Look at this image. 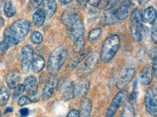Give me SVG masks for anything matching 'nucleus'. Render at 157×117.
<instances>
[{
	"label": "nucleus",
	"mask_w": 157,
	"mask_h": 117,
	"mask_svg": "<svg viewBox=\"0 0 157 117\" xmlns=\"http://www.w3.org/2000/svg\"><path fill=\"white\" fill-rule=\"evenodd\" d=\"M31 29V23L29 21L21 18L14 22L4 33L3 41L11 45H17L24 40Z\"/></svg>",
	"instance_id": "obj_1"
},
{
	"label": "nucleus",
	"mask_w": 157,
	"mask_h": 117,
	"mask_svg": "<svg viewBox=\"0 0 157 117\" xmlns=\"http://www.w3.org/2000/svg\"><path fill=\"white\" fill-rule=\"evenodd\" d=\"M130 6L128 0L117 4L104 13L102 18L103 23L106 25H114L126 19L130 12Z\"/></svg>",
	"instance_id": "obj_2"
},
{
	"label": "nucleus",
	"mask_w": 157,
	"mask_h": 117,
	"mask_svg": "<svg viewBox=\"0 0 157 117\" xmlns=\"http://www.w3.org/2000/svg\"><path fill=\"white\" fill-rule=\"evenodd\" d=\"M142 13L140 9H135L130 15V30L136 41H143L148 34V29L144 25Z\"/></svg>",
	"instance_id": "obj_3"
},
{
	"label": "nucleus",
	"mask_w": 157,
	"mask_h": 117,
	"mask_svg": "<svg viewBox=\"0 0 157 117\" xmlns=\"http://www.w3.org/2000/svg\"><path fill=\"white\" fill-rule=\"evenodd\" d=\"M120 46V36L117 34L108 36L101 49L100 58L104 63H109L116 55Z\"/></svg>",
	"instance_id": "obj_4"
},
{
	"label": "nucleus",
	"mask_w": 157,
	"mask_h": 117,
	"mask_svg": "<svg viewBox=\"0 0 157 117\" xmlns=\"http://www.w3.org/2000/svg\"><path fill=\"white\" fill-rule=\"evenodd\" d=\"M68 56L67 49L64 46H58L50 54L48 61V69L52 73H56L65 63Z\"/></svg>",
	"instance_id": "obj_5"
},
{
	"label": "nucleus",
	"mask_w": 157,
	"mask_h": 117,
	"mask_svg": "<svg viewBox=\"0 0 157 117\" xmlns=\"http://www.w3.org/2000/svg\"><path fill=\"white\" fill-rule=\"evenodd\" d=\"M136 66L134 62L131 60H128L124 64L120 70L116 82V86L118 88H122L130 83L135 75Z\"/></svg>",
	"instance_id": "obj_6"
},
{
	"label": "nucleus",
	"mask_w": 157,
	"mask_h": 117,
	"mask_svg": "<svg viewBox=\"0 0 157 117\" xmlns=\"http://www.w3.org/2000/svg\"><path fill=\"white\" fill-rule=\"evenodd\" d=\"M128 92L125 89H122L119 91L111 103L106 114V117H113L120 106L125 102L128 98Z\"/></svg>",
	"instance_id": "obj_7"
},
{
	"label": "nucleus",
	"mask_w": 157,
	"mask_h": 117,
	"mask_svg": "<svg viewBox=\"0 0 157 117\" xmlns=\"http://www.w3.org/2000/svg\"><path fill=\"white\" fill-rule=\"evenodd\" d=\"M145 106L149 114L153 116H157V96L155 89L150 88L145 95Z\"/></svg>",
	"instance_id": "obj_8"
},
{
	"label": "nucleus",
	"mask_w": 157,
	"mask_h": 117,
	"mask_svg": "<svg viewBox=\"0 0 157 117\" xmlns=\"http://www.w3.org/2000/svg\"><path fill=\"white\" fill-rule=\"evenodd\" d=\"M57 89L62 91V98L64 100H71L75 96L74 84L68 81L65 77L62 78L58 82Z\"/></svg>",
	"instance_id": "obj_9"
},
{
	"label": "nucleus",
	"mask_w": 157,
	"mask_h": 117,
	"mask_svg": "<svg viewBox=\"0 0 157 117\" xmlns=\"http://www.w3.org/2000/svg\"><path fill=\"white\" fill-rule=\"evenodd\" d=\"M22 69L24 73H28L33 61V49L30 45H25L22 48Z\"/></svg>",
	"instance_id": "obj_10"
},
{
	"label": "nucleus",
	"mask_w": 157,
	"mask_h": 117,
	"mask_svg": "<svg viewBox=\"0 0 157 117\" xmlns=\"http://www.w3.org/2000/svg\"><path fill=\"white\" fill-rule=\"evenodd\" d=\"M68 28V36L71 41H75L80 36H83L85 33V27L82 20L79 18L78 21L70 25Z\"/></svg>",
	"instance_id": "obj_11"
},
{
	"label": "nucleus",
	"mask_w": 157,
	"mask_h": 117,
	"mask_svg": "<svg viewBox=\"0 0 157 117\" xmlns=\"http://www.w3.org/2000/svg\"><path fill=\"white\" fill-rule=\"evenodd\" d=\"M75 96L79 98H83L88 93L90 88V81L87 79H82L74 84Z\"/></svg>",
	"instance_id": "obj_12"
},
{
	"label": "nucleus",
	"mask_w": 157,
	"mask_h": 117,
	"mask_svg": "<svg viewBox=\"0 0 157 117\" xmlns=\"http://www.w3.org/2000/svg\"><path fill=\"white\" fill-rule=\"evenodd\" d=\"M79 18H80V15L76 13L73 9L70 8V9H67V10L64 11V13L62 14L61 21L62 24H64L67 27H69L70 25H72L76 21H78Z\"/></svg>",
	"instance_id": "obj_13"
},
{
	"label": "nucleus",
	"mask_w": 157,
	"mask_h": 117,
	"mask_svg": "<svg viewBox=\"0 0 157 117\" xmlns=\"http://www.w3.org/2000/svg\"><path fill=\"white\" fill-rule=\"evenodd\" d=\"M98 58H99V57H98V54L95 53L92 54V55H90L89 57L86 60L84 65L82 66V74H88L90 73V72L93 71V70L96 68V65H97Z\"/></svg>",
	"instance_id": "obj_14"
},
{
	"label": "nucleus",
	"mask_w": 157,
	"mask_h": 117,
	"mask_svg": "<svg viewBox=\"0 0 157 117\" xmlns=\"http://www.w3.org/2000/svg\"><path fill=\"white\" fill-rule=\"evenodd\" d=\"M57 80L56 77H52V78L48 80L43 90V99L44 100H49L54 94V89L57 85Z\"/></svg>",
	"instance_id": "obj_15"
},
{
	"label": "nucleus",
	"mask_w": 157,
	"mask_h": 117,
	"mask_svg": "<svg viewBox=\"0 0 157 117\" xmlns=\"http://www.w3.org/2000/svg\"><path fill=\"white\" fill-rule=\"evenodd\" d=\"M21 77L20 74L15 70H13L6 77V83L9 88L15 89L18 85L20 84Z\"/></svg>",
	"instance_id": "obj_16"
},
{
	"label": "nucleus",
	"mask_w": 157,
	"mask_h": 117,
	"mask_svg": "<svg viewBox=\"0 0 157 117\" xmlns=\"http://www.w3.org/2000/svg\"><path fill=\"white\" fill-rule=\"evenodd\" d=\"M153 76H154V72H153L152 70L151 69L150 66H146L140 72L139 77H138V80L141 84L144 85H148L152 81Z\"/></svg>",
	"instance_id": "obj_17"
},
{
	"label": "nucleus",
	"mask_w": 157,
	"mask_h": 117,
	"mask_svg": "<svg viewBox=\"0 0 157 117\" xmlns=\"http://www.w3.org/2000/svg\"><path fill=\"white\" fill-rule=\"evenodd\" d=\"M25 88L28 93L33 96L38 92V82L34 76H29L25 80Z\"/></svg>",
	"instance_id": "obj_18"
},
{
	"label": "nucleus",
	"mask_w": 157,
	"mask_h": 117,
	"mask_svg": "<svg viewBox=\"0 0 157 117\" xmlns=\"http://www.w3.org/2000/svg\"><path fill=\"white\" fill-rule=\"evenodd\" d=\"M90 48H88V49L85 50V51H82L81 52H80V53H78V55L74 56L73 58H72V59L70 61L67 66L68 70H69L70 71H71V70L75 69L76 66H77L78 64H79L80 62H81L82 60H83L84 58L88 55V54L90 53Z\"/></svg>",
	"instance_id": "obj_19"
},
{
	"label": "nucleus",
	"mask_w": 157,
	"mask_h": 117,
	"mask_svg": "<svg viewBox=\"0 0 157 117\" xmlns=\"http://www.w3.org/2000/svg\"><path fill=\"white\" fill-rule=\"evenodd\" d=\"M92 108H93V106H92V102L90 99L87 98H83L80 104L79 117H90Z\"/></svg>",
	"instance_id": "obj_20"
},
{
	"label": "nucleus",
	"mask_w": 157,
	"mask_h": 117,
	"mask_svg": "<svg viewBox=\"0 0 157 117\" xmlns=\"http://www.w3.org/2000/svg\"><path fill=\"white\" fill-rule=\"evenodd\" d=\"M43 9L45 12L46 17L52 18L57 10V3L55 0H44Z\"/></svg>",
	"instance_id": "obj_21"
},
{
	"label": "nucleus",
	"mask_w": 157,
	"mask_h": 117,
	"mask_svg": "<svg viewBox=\"0 0 157 117\" xmlns=\"http://www.w3.org/2000/svg\"><path fill=\"white\" fill-rule=\"evenodd\" d=\"M143 20L144 22L148 24L153 25L156 20V11L153 7H147L145 10L143 12Z\"/></svg>",
	"instance_id": "obj_22"
},
{
	"label": "nucleus",
	"mask_w": 157,
	"mask_h": 117,
	"mask_svg": "<svg viewBox=\"0 0 157 117\" xmlns=\"http://www.w3.org/2000/svg\"><path fill=\"white\" fill-rule=\"evenodd\" d=\"M46 20V14L43 8H39L33 13L32 21L36 27H41L43 25Z\"/></svg>",
	"instance_id": "obj_23"
},
{
	"label": "nucleus",
	"mask_w": 157,
	"mask_h": 117,
	"mask_svg": "<svg viewBox=\"0 0 157 117\" xmlns=\"http://www.w3.org/2000/svg\"><path fill=\"white\" fill-rule=\"evenodd\" d=\"M46 62L43 56H37L35 58H33V63H32V70L33 72L38 73L41 72L45 66Z\"/></svg>",
	"instance_id": "obj_24"
},
{
	"label": "nucleus",
	"mask_w": 157,
	"mask_h": 117,
	"mask_svg": "<svg viewBox=\"0 0 157 117\" xmlns=\"http://www.w3.org/2000/svg\"><path fill=\"white\" fill-rule=\"evenodd\" d=\"M4 13L7 17H12L16 14V8L11 0L7 1L4 5Z\"/></svg>",
	"instance_id": "obj_25"
},
{
	"label": "nucleus",
	"mask_w": 157,
	"mask_h": 117,
	"mask_svg": "<svg viewBox=\"0 0 157 117\" xmlns=\"http://www.w3.org/2000/svg\"><path fill=\"white\" fill-rule=\"evenodd\" d=\"M85 38L84 36H80L75 41H73V46H72V49L75 53H80V52L84 50V47H85Z\"/></svg>",
	"instance_id": "obj_26"
},
{
	"label": "nucleus",
	"mask_w": 157,
	"mask_h": 117,
	"mask_svg": "<svg viewBox=\"0 0 157 117\" xmlns=\"http://www.w3.org/2000/svg\"><path fill=\"white\" fill-rule=\"evenodd\" d=\"M10 96V92L9 90L5 87L2 88L0 90V106H5L8 103Z\"/></svg>",
	"instance_id": "obj_27"
},
{
	"label": "nucleus",
	"mask_w": 157,
	"mask_h": 117,
	"mask_svg": "<svg viewBox=\"0 0 157 117\" xmlns=\"http://www.w3.org/2000/svg\"><path fill=\"white\" fill-rule=\"evenodd\" d=\"M120 117H136V111L132 104H127L124 107Z\"/></svg>",
	"instance_id": "obj_28"
},
{
	"label": "nucleus",
	"mask_w": 157,
	"mask_h": 117,
	"mask_svg": "<svg viewBox=\"0 0 157 117\" xmlns=\"http://www.w3.org/2000/svg\"><path fill=\"white\" fill-rule=\"evenodd\" d=\"M102 33V30L101 28H94V29L91 30L89 32L88 36V40L89 41H94L96 40H97L98 38L100 37V36L101 35Z\"/></svg>",
	"instance_id": "obj_29"
},
{
	"label": "nucleus",
	"mask_w": 157,
	"mask_h": 117,
	"mask_svg": "<svg viewBox=\"0 0 157 117\" xmlns=\"http://www.w3.org/2000/svg\"><path fill=\"white\" fill-rule=\"evenodd\" d=\"M31 41L33 43L38 45V44L41 43L43 41V36L39 32L34 31L31 36Z\"/></svg>",
	"instance_id": "obj_30"
},
{
	"label": "nucleus",
	"mask_w": 157,
	"mask_h": 117,
	"mask_svg": "<svg viewBox=\"0 0 157 117\" xmlns=\"http://www.w3.org/2000/svg\"><path fill=\"white\" fill-rule=\"evenodd\" d=\"M44 0H30L29 3V8L31 11L39 9L40 5L43 3Z\"/></svg>",
	"instance_id": "obj_31"
},
{
	"label": "nucleus",
	"mask_w": 157,
	"mask_h": 117,
	"mask_svg": "<svg viewBox=\"0 0 157 117\" xmlns=\"http://www.w3.org/2000/svg\"><path fill=\"white\" fill-rule=\"evenodd\" d=\"M25 85L23 84H19L15 88V90H14L13 92V98H18L21 95L23 94V92L25 91Z\"/></svg>",
	"instance_id": "obj_32"
},
{
	"label": "nucleus",
	"mask_w": 157,
	"mask_h": 117,
	"mask_svg": "<svg viewBox=\"0 0 157 117\" xmlns=\"http://www.w3.org/2000/svg\"><path fill=\"white\" fill-rule=\"evenodd\" d=\"M31 103V100L28 96H23L21 97L17 100V104L19 105L20 106H26V105H29Z\"/></svg>",
	"instance_id": "obj_33"
},
{
	"label": "nucleus",
	"mask_w": 157,
	"mask_h": 117,
	"mask_svg": "<svg viewBox=\"0 0 157 117\" xmlns=\"http://www.w3.org/2000/svg\"><path fill=\"white\" fill-rule=\"evenodd\" d=\"M138 92L137 91L136 89H133L130 95V97H129V102H130V104H133L137 101V99H138Z\"/></svg>",
	"instance_id": "obj_34"
},
{
	"label": "nucleus",
	"mask_w": 157,
	"mask_h": 117,
	"mask_svg": "<svg viewBox=\"0 0 157 117\" xmlns=\"http://www.w3.org/2000/svg\"><path fill=\"white\" fill-rule=\"evenodd\" d=\"M151 39L153 42L155 44L157 43V26L156 22L154 23V26H153L151 29Z\"/></svg>",
	"instance_id": "obj_35"
},
{
	"label": "nucleus",
	"mask_w": 157,
	"mask_h": 117,
	"mask_svg": "<svg viewBox=\"0 0 157 117\" xmlns=\"http://www.w3.org/2000/svg\"><path fill=\"white\" fill-rule=\"evenodd\" d=\"M10 47V45L7 42L2 41L0 42V54H5L7 51L8 48Z\"/></svg>",
	"instance_id": "obj_36"
},
{
	"label": "nucleus",
	"mask_w": 157,
	"mask_h": 117,
	"mask_svg": "<svg viewBox=\"0 0 157 117\" xmlns=\"http://www.w3.org/2000/svg\"><path fill=\"white\" fill-rule=\"evenodd\" d=\"M121 1V0H109L107 2V3H106V9L107 10V9H111L112 7H113L114 6H115L117 4H118Z\"/></svg>",
	"instance_id": "obj_37"
},
{
	"label": "nucleus",
	"mask_w": 157,
	"mask_h": 117,
	"mask_svg": "<svg viewBox=\"0 0 157 117\" xmlns=\"http://www.w3.org/2000/svg\"><path fill=\"white\" fill-rule=\"evenodd\" d=\"M19 113H20V115H21V117H28L30 114V111L28 108H21V109L20 110Z\"/></svg>",
	"instance_id": "obj_38"
},
{
	"label": "nucleus",
	"mask_w": 157,
	"mask_h": 117,
	"mask_svg": "<svg viewBox=\"0 0 157 117\" xmlns=\"http://www.w3.org/2000/svg\"><path fill=\"white\" fill-rule=\"evenodd\" d=\"M101 0H88V3L90 6L94 7H98V5H100Z\"/></svg>",
	"instance_id": "obj_39"
},
{
	"label": "nucleus",
	"mask_w": 157,
	"mask_h": 117,
	"mask_svg": "<svg viewBox=\"0 0 157 117\" xmlns=\"http://www.w3.org/2000/svg\"><path fill=\"white\" fill-rule=\"evenodd\" d=\"M67 117H79V111L76 109H72L68 113Z\"/></svg>",
	"instance_id": "obj_40"
},
{
	"label": "nucleus",
	"mask_w": 157,
	"mask_h": 117,
	"mask_svg": "<svg viewBox=\"0 0 157 117\" xmlns=\"http://www.w3.org/2000/svg\"><path fill=\"white\" fill-rule=\"evenodd\" d=\"M153 72H154L155 75H156V72H157V58L156 57H154V60H153Z\"/></svg>",
	"instance_id": "obj_41"
},
{
	"label": "nucleus",
	"mask_w": 157,
	"mask_h": 117,
	"mask_svg": "<svg viewBox=\"0 0 157 117\" xmlns=\"http://www.w3.org/2000/svg\"><path fill=\"white\" fill-rule=\"evenodd\" d=\"M32 98H30V99H31V100H32L33 102H37L39 101V98H40V94L39 93V92H37V93L33 95V96H31Z\"/></svg>",
	"instance_id": "obj_42"
},
{
	"label": "nucleus",
	"mask_w": 157,
	"mask_h": 117,
	"mask_svg": "<svg viewBox=\"0 0 157 117\" xmlns=\"http://www.w3.org/2000/svg\"><path fill=\"white\" fill-rule=\"evenodd\" d=\"M79 2L82 7H85L88 3V0H79Z\"/></svg>",
	"instance_id": "obj_43"
},
{
	"label": "nucleus",
	"mask_w": 157,
	"mask_h": 117,
	"mask_svg": "<svg viewBox=\"0 0 157 117\" xmlns=\"http://www.w3.org/2000/svg\"><path fill=\"white\" fill-rule=\"evenodd\" d=\"M60 2L63 4V5H68L72 2V0H59Z\"/></svg>",
	"instance_id": "obj_44"
},
{
	"label": "nucleus",
	"mask_w": 157,
	"mask_h": 117,
	"mask_svg": "<svg viewBox=\"0 0 157 117\" xmlns=\"http://www.w3.org/2000/svg\"><path fill=\"white\" fill-rule=\"evenodd\" d=\"M137 1H138V2L139 3L140 5H146L147 2H148L149 0H137Z\"/></svg>",
	"instance_id": "obj_45"
},
{
	"label": "nucleus",
	"mask_w": 157,
	"mask_h": 117,
	"mask_svg": "<svg viewBox=\"0 0 157 117\" xmlns=\"http://www.w3.org/2000/svg\"><path fill=\"white\" fill-rule=\"evenodd\" d=\"M13 111V108H12V107H7V108L5 109V114H7V113H10Z\"/></svg>",
	"instance_id": "obj_46"
},
{
	"label": "nucleus",
	"mask_w": 157,
	"mask_h": 117,
	"mask_svg": "<svg viewBox=\"0 0 157 117\" xmlns=\"http://www.w3.org/2000/svg\"><path fill=\"white\" fill-rule=\"evenodd\" d=\"M4 24H5V21H4V19L2 17H0V28L2 27L4 25Z\"/></svg>",
	"instance_id": "obj_47"
},
{
	"label": "nucleus",
	"mask_w": 157,
	"mask_h": 117,
	"mask_svg": "<svg viewBox=\"0 0 157 117\" xmlns=\"http://www.w3.org/2000/svg\"><path fill=\"white\" fill-rule=\"evenodd\" d=\"M6 2H7V0H0V7H1V6H2L3 5H5Z\"/></svg>",
	"instance_id": "obj_48"
},
{
	"label": "nucleus",
	"mask_w": 157,
	"mask_h": 117,
	"mask_svg": "<svg viewBox=\"0 0 157 117\" xmlns=\"http://www.w3.org/2000/svg\"><path fill=\"white\" fill-rule=\"evenodd\" d=\"M0 117H2V114H1V111H0Z\"/></svg>",
	"instance_id": "obj_49"
},
{
	"label": "nucleus",
	"mask_w": 157,
	"mask_h": 117,
	"mask_svg": "<svg viewBox=\"0 0 157 117\" xmlns=\"http://www.w3.org/2000/svg\"><path fill=\"white\" fill-rule=\"evenodd\" d=\"M57 117H62V116H57Z\"/></svg>",
	"instance_id": "obj_50"
},
{
	"label": "nucleus",
	"mask_w": 157,
	"mask_h": 117,
	"mask_svg": "<svg viewBox=\"0 0 157 117\" xmlns=\"http://www.w3.org/2000/svg\"><path fill=\"white\" fill-rule=\"evenodd\" d=\"M0 87H1V82H0Z\"/></svg>",
	"instance_id": "obj_51"
},
{
	"label": "nucleus",
	"mask_w": 157,
	"mask_h": 117,
	"mask_svg": "<svg viewBox=\"0 0 157 117\" xmlns=\"http://www.w3.org/2000/svg\"><path fill=\"white\" fill-rule=\"evenodd\" d=\"M0 17H1V13H0Z\"/></svg>",
	"instance_id": "obj_52"
},
{
	"label": "nucleus",
	"mask_w": 157,
	"mask_h": 117,
	"mask_svg": "<svg viewBox=\"0 0 157 117\" xmlns=\"http://www.w3.org/2000/svg\"><path fill=\"white\" fill-rule=\"evenodd\" d=\"M44 117H47V116H44Z\"/></svg>",
	"instance_id": "obj_53"
}]
</instances>
